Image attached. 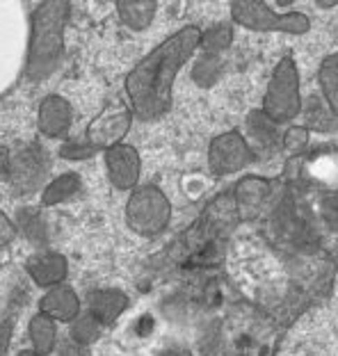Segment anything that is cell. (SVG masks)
Masks as SVG:
<instances>
[{
	"mask_svg": "<svg viewBox=\"0 0 338 356\" xmlns=\"http://www.w3.org/2000/svg\"><path fill=\"white\" fill-rule=\"evenodd\" d=\"M96 151L90 142L85 140H67L60 147V156L64 158V160H74V163H78V160H87V158H92V156H96Z\"/></svg>",
	"mask_w": 338,
	"mask_h": 356,
	"instance_id": "24",
	"label": "cell"
},
{
	"mask_svg": "<svg viewBox=\"0 0 338 356\" xmlns=\"http://www.w3.org/2000/svg\"><path fill=\"white\" fill-rule=\"evenodd\" d=\"M26 272L35 286L51 290L55 286H62L64 279H67L69 261L67 256H62L58 252H42L28 258Z\"/></svg>",
	"mask_w": 338,
	"mask_h": 356,
	"instance_id": "11",
	"label": "cell"
},
{
	"mask_svg": "<svg viewBox=\"0 0 338 356\" xmlns=\"http://www.w3.org/2000/svg\"><path fill=\"white\" fill-rule=\"evenodd\" d=\"M101 331H103V327L96 322L90 313H80L78 318L71 322V327H69V338L74 341L76 345H80V347H90V345H94L96 341L101 338Z\"/></svg>",
	"mask_w": 338,
	"mask_h": 356,
	"instance_id": "21",
	"label": "cell"
},
{
	"mask_svg": "<svg viewBox=\"0 0 338 356\" xmlns=\"http://www.w3.org/2000/svg\"><path fill=\"white\" fill-rule=\"evenodd\" d=\"M37 126L39 133L48 137V140H62V137H67L71 126H74V108H71V103L60 94H48L39 103Z\"/></svg>",
	"mask_w": 338,
	"mask_h": 356,
	"instance_id": "10",
	"label": "cell"
},
{
	"mask_svg": "<svg viewBox=\"0 0 338 356\" xmlns=\"http://www.w3.org/2000/svg\"><path fill=\"white\" fill-rule=\"evenodd\" d=\"M307 144H309V128L307 126H291L284 133V147L288 151L297 153L307 147Z\"/></svg>",
	"mask_w": 338,
	"mask_h": 356,
	"instance_id": "25",
	"label": "cell"
},
{
	"mask_svg": "<svg viewBox=\"0 0 338 356\" xmlns=\"http://www.w3.org/2000/svg\"><path fill=\"white\" fill-rule=\"evenodd\" d=\"M254 151L247 144L245 135L227 131L217 135L208 147V167L215 176H231L254 163Z\"/></svg>",
	"mask_w": 338,
	"mask_h": 356,
	"instance_id": "7",
	"label": "cell"
},
{
	"mask_svg": "<svg viewBox=\"0 0 338 356\" xmlns=\"http://www.w3.org/2000/svg\"><path fill=\"white\" fill-rule=\"evenodd\" d=\"M199 42L201 28L185 26L147 53V58L135 64L133 71H128L124 87L133 117L151 121L169 112L179 71L195 55Z\"/></svg>",
	"mask_w": 338,
	"mask_h": 356,
	"instance_id": "1",
	"label": "cell"
},
{
	"mask_svg": "<svg viewBox=\"0 0 338 356\" xmlns=\"http://www.w3.org/2000/svg\"><path fill=\"white\" fill-rule=\"evenodd\" d=\"M16 236H19V231H16L14 220L5 213V210H0V247L12 245Z\"/></svg>",
	"mask_w": 338,
	"mask_h": 356,
	"instance_id": "26",
	"label": "cell"
},
{
	"mask_svg": "<svg viewBox=\"0 0 338 356\" xmlns=\"http://www.w3.org/2000/svg\"><path fill=\"white\" fill-rule=\"evenodd\" d=\"M172 220V204L158 185H138L126 201V224L135 236L156 238Z\"/></svg>",
	"mask_w": 338,
	"mask_h": 356,
	"instance_id": "3",
	"label": "cell"
},
{
	"mask_svg": "<svg viewBox=\"0 0 338 356\" xmlns=\"http://www.w3.org/2000/svg\"><path fill=\"white\" fill-rule=\"evenodd\" d=\"M62 356H87V350H85V347L76 345V343H69L67 347H64Z\"/></svg>",
	"mask_w": 338,
	"mask_h": 356,
	"instance_id": "29",
	"label": "cell"
},
{
	"mask_svg": "<svg viewBox=\"0 0 338 356\" xmlns=\"http://www.w3.org/2000/svg\"><path fill=\"white\" fill-rule=\"evenodd\" d=\"M16 231L26 238L30 245L35 247H46L48 245V224L44 220V215L37 208L23 206L16 210Z\"/></svg>",
	"mask_w": 338,
	"mask_h": 356,
	"instance_id": "18",
	"label": "cell"
},
{
	"mask_svg": "<svg viewBox=\"0 0 338 356\" xmlns=\"http://www.w3.org/2000/svg\"><path fill=\"white\" fill-rule=\"evenodd\" d=\"M80 190H83V178H80V174L64 172L60 176L51 178L46 188L42 190V206L51 208V206L67 204V201L78 197Z\"/></svg>",
	"mask_w": 338,
	"mask_h": 356,
	"instance_id": "16",
	"label": "cell"
},
{
	"mask_svg": "<svg viewBox=\"0 0 338 356\" xmlns=\"http://www.w3.org/2000/svg\"><path fill=\"white\" fill-rule=\"evenodd\" d=\"M231 42H233V30L229 26H224V23H220V26L201 30L199 46H201V51L208 55H220L231 46Z\"/></svg>",
	"mask_w": 338,
	"mask_h": 356,
	"instance_id": "23",
	"label": "cell"
},
{
	"mask_svg": "<svg viewBox=\"0 0 338 356\" xmlns=\"http://www.w3.org/2000/svg\"><path fill=\"white\" fill-rule=\"evenodd\" d=\"M16 356H39V354H35V352H32V350H21V352L16 354Z\"/></svg>",
	"mask_w": 338,
	"mask_h": 356,
	"instance_id": "31",
	"label": "cell"
},
{
	"mask_svg": "<svg viewBox=\"0 0 338 356\" xmlns=\"http://www.w3.org/2000/svg\"><path fill=\"white\" fill-rule=\"evenodd\" d=\"M103 163H106L108 181L115 185L117 190L128 192L135 190L142 176V158L135 147L131 144H117L108 151H103Z\"/></svg>",
	"mask_w": 338,
	"mask_h": 356,
	"instance_id": "9",
	"label": "cell"
},
{
	"mask_svg": "<svg viewBox=\"0 0 338 356\" xmlns=\"http://www.w3.org/2000/svg\"><path fill=\"white\" fill-rule=\"evenodd\" d=\"M270 185L263 181V178H245V181H240V185L236 188V199H238V208L247 213V210H254L256 206L261 204L265 199V194H268Z\"/></svg>",
	"mask_w": 338,
	"mask_h": 356,
	"instance_id": "20",
	"label": "cell"
},
{
	"mask_svg": "<svg viewBox=\"0 0 338 356\" xmlns=\"http://www.w3.org/2000/svg\"><path fill=\"white\" fill-rule=\"evenodd\" d=\"M231 19L240 28L252 32H286V35H307L311 21L302 12H279L275 5L256 0V3H231Z\"/></svg>",
	"mask_w": 338,
	"mask_h": 356,
	"instance_id": "5",
	"label": "cell"
},
{
	"mask_svg": "<svg viewBox=\"0 0 338 356\" xmlns=\"http://www.w3.org/2000/svg\"><path fill=\"white\" fill-rule=\"evenodd\" d=\"M12 336H14V320L12 318L0 320V356H7V350L12 345Z\"/></svg>",
	"mask_w": 338,
	"mask_h": 356,
	"instance_id": "27",
	"label": "cell"
},
{
	"mask_svg": "<svg viewBox=\"0 0 338 356\" xmlns=\"http://www.w3.org/2000/svg\"><path fill=\"white\" fill-rule=\"evenodd\" d=\"M245 131H247L245 140L252 147L254 156L259 151H272L279 144V126L265 117L263 110L249 112L245 121Z\"/></svg>",
	"mask_w": 338,
	"mask_h": 356,
	"instance_id": "14",
	"label": "cell"
},
{
	"mask_svg": "<svg viewBox=\"0 0 338 356\" xmlns=\"http://www.w3.org/2000/svg\"><path fill=\"white\" fill-rule=\"evenodd\" d=\"M131 126H133L131 108L110 105V108H103L99 115L90 121L85 140L90 142L96 151H108L124 142V137L131 131Z\"/></svg>",
	"mask_w": 338,
	"mask_h": 356,
	"instance_id": "8",
	"label": "cell"
},
{
	"mask_svg": "<svg viewBox=\"0 0 338 356\" xmlns=\"http://www.w3.org/2000/svg\"><path fill=\"white\" fill-rule=\"evenodd\" d=\"M222 74V58L220 55H208V53H201L195 67H192V78L199 87H213L217 80H220Z\"/></svg>",
	"mask_w": 338,
	"mask_h": 356,
	"instance_id": "22",
	"label": "cell"
},
{
	"mask_svg": "<svg viewBox=\"0 0 338 356\" xmlns=\"http://www.w3.org/2000/svg\"><path fill=\"white\" fill-rule=\"evenodd\" d=\"M7 167H10V149L0 147V178L7 176Z\"/></svg>",
	"mask_w": 338,
	"mask_h": 356,
	"instance_id": "28",
	"label": "cell"
},
{
	"mask_svg": "<svg viewBox=\"0 0 338 356\" xmlns=\"http://www.w3.org/2000/svg\"><path fill=\"white\" fill-rule=\"evenodd\" d=\"M158 356H192L188 350H181V347H172V350H165V352H160Z\"/></svg>",
	"mask_w": 338,
	"mask_h": 356,
	"instance_id": "30",
	"label": "cell"
},
{
	"mask_svg": "<svg viewBox=\"0 0 338 356\" xmlns=\"http://www.w3.org/2000/svg\"><path fill=\"white\" fill-rule=\"evenodd\" d=\"M48 174H51V158L44 147L30 142L10 151V167H7L5 178L19 194L44 190L51 181Z\"/></svg>",
	"mask_w": 338,
	"mask_h": 356,
	"instance_id": "6",
	"label": "cell"
},
{
	"mask_svg": "<svg viewBox=\"0 0 338 356\" xmlns=\"http://www.w3.org/2000/svg\"><path fill=\"white\" fill-rule=\"evenodd\" d=\"M83 306H80V297L71 286H55L46 290V295L39 299V313H44L46 318L53 322H74Z\"/></svg>",
	"mask_w": 338,
	"mask_h": 356,
	"instance_id": "13",
	"label": "cell"
},
{
	"mask_svg": "<svg viewBox=\"0 0 338 356\" xmlns=\"http://www.w3.org/2000/svg\"><path fill=\"white\" fill-rule=\"evenodd\" d=\"M58 322H53L51 318H46L44 313H37L30 318L28 325V336L32 347L30 350L39 354V356H51L55 352V345H58Z\"/></svg>",
	"mask_w": 338,
	"mask_h": 356,
	"instance_id": "17",
	"label": "cell"
},
{
	"mask_svg": "<svg viewBox=\"0 0 338 356\" xmlns=\"http://www.w3.org/2000/svg\"><path fill=\"white\" fill-rule=\"evenodd\" d=\"M265 117L275 121L277 126L291 124V121L302 112V94H300V74L297 64L291 55L281 58L275 74L270 78L268 92L263 96Z\"/></svg>",
	"mask_w": 338,
	"mask_h": 356,
	"instance_id": "4",
	"label": "cell"
},
{
	"mask_svg": "<svg viewBox=\"0 0 338 356\" xmlns=\"http://www.w3.org/2000/svg\"><path fill=\"white\" fill-rule=\"evenodd\" d=\"M128 309V295L117 288L92 290L87 295V313L99 322L101 327H110L122 318Z\"/></svg>",
	"mask_w": 338,
	"mask_h": 356,
	"instance_id": "12",
	"label": "cell"
},
{
	"mask_svg": "<svg viewBox=\"0 0 338 356\" xmlns=\"http://www.w3.org/2000/svg\"><path fill=\"white\" fill-rule=\"evenodd\" d=\"M115 10H117L119 21H122L128 30L142 32L154 23L158 3L156 0H119V3H115Z\"/></svg>",
	"mask_w": 338,
	"mask_h": 356,
	"instance_id": "15",
	"label": "cell"
},
{
	"mask_svg": "<svg viewBox=\"0 0 338 356\" xmlns=\"http://www.w3.org/2000/svg\"><path fill=\"white\" fill-rule=\"evenodd\" d=\"M318 83L323 89L325 105L334 117H338V53L327 55L318 69Z\"/></svg>",
	"mask_w": 338,
	"mask_h": 356,
	"instance_id": "19",
	"label": "cell"
},
{
	"mask_svg": "<svg viewBox=\"0 0 338 356\" xmlns=\"http://www.w3.org/2000/svg\"><path fill=\"white\" fill-rule=\"evenodd\" d=\"M71 16V3H39L30 16V39L26 55V78L42 83L60 69L64 58V30Z\"/></svg>",
	"mask_w": 338,
	"mask_h": 356,
	"instance_id": "2",
	"label": "cell"
}]
</instances>
